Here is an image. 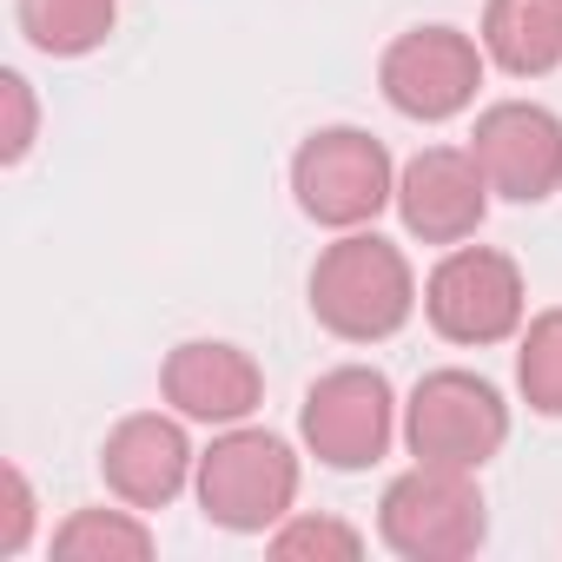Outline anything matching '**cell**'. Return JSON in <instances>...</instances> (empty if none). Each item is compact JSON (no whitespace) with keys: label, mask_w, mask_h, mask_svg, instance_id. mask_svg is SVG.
<instances>
[{"label":"cell","mask_w":562,"mask_h":562,"mask_svg":"<svg viewBox=\"0 0 562 562\" xmlns=\"http://www.w3.org/2000/svg\"><path fill=\"white\" fill-rule=\"evenodd\" d=\"M305 305H312L318 331H331L338 345H391L417 318L424 292H417L404 245H391L378 225H358L318 251V265L305 278Z\"/></svg>","instance_id":"cell-1"},{"label":"cell","mask_w":562,"mask_h":562,"mask_svg":"<svg viewBox=\"0 0 562 562\" xmlns=\"http://www.w3.org/2000/svg\"><path fill=\"white\" fill-rule=\"evenodd\" d=\"M299 483H305V457L292 437H278L265 424H225L212 430V443L199 450V516L225 536H271L299 509Z\"/></svg>","instance_id":"cell-2"},{"label":"cell","mask_w":562,"mask_h":562,"mask_svg":"<svg viewBox=\"0 0 562 562\" xmlns=\"http://www.w3.org/2000/svg\"><path fill=\"white\" fill-rule=\"evenodd\" d=\"M378 542L404 562H470L490 542V503L476 470L411 463L378 496Z\"/></svg>","instance_id":"cell-3"},{"label":"cell","mask_w":562,"mask_h":562,"mask_svg":"<svg viewBox=\"0 0 562 562\" xmlns=\"http://www.w3.org/2000/svg\"><path fill=\"white\" fill-rule=\"evenodd\" d=\"M424 325L457 351L509 345L529 325V285L522 265L503 245H450L424 278Z\"/></svg>","instance_id":"cell-4"},{"label":"cell","mask_w":562,"mask_h":562,"mask_svg":"<svg viewBox=\"0 0 562 562\" xmlns=\"http://www.w3.org/2000/svg\"><path fill=\"white\" fill-rule=\"evenodd\" d=\"M292 199L325 232L378 225L397 205V159L364 126H318L292 153Z\"/></svg>","instance_id":"cell-5"},{"label":"cell","mask_w":562,"mask_h":562,"mask_svg":"<svg viewBox=\"0 0 562 562\" xmlns=\"http://www.w3.org/2000/svg\"><path fill=\"white\" fill-rule=\"evenodd\" d=\"M509 443V397L463 364L424 371L404 397V450L417 463H450V470H483Z\"/></svg>","instance_id":"cell-6"},{"label":"cell","mask_w":562,"mask_h":562,"mask_svg":"<svg viewBox=\"0 0 562 562\" xmlns=\"http://www.w3.org/2000/svg\"><path fill=\"white\" fill-rule=\"evenodd\" d=\"M397 437H404V404H397V391L378 364H338V371L312 378V391L299 404L305 457L351 476V470L384 463Z\"/></svg>","instance_id":"cell-7"},{"label":"cell","mask_w":562,"mask_h":562,"mask_svg":"<svg viewBox=\"0 0 562 562\" xmlns=\"http://www.w3.org/2000/svg\"><path fill=\"white\" fill-rule=\"evenodd\" d=\"M490 74V54L476 34L463 27H404L384 54H378V93L397 120H417V126H443V120H463L476 106V87Z\"/></svg>","instance_id":"cell-8"},{"label":"cell","mask_w":562,"mask_h":562,"mask_svg":"<svg viewBox=\"0 0 562 562\" xmlns=\"http://www.w3.org/2000/svg\"><path fill=\"white\" fill-rule=\"evenodd\" d=\"M470 153L496 199L542 205L562 192V120L542 100H496L470 126Z\"/></svg>","instance_id":"cell-9"},{"label":"cell","mask_w":562,"mask_h":562,"mask_svg":"<svg viewBox=\"0 0 562 562\" xmlns=\"http://www.w3.org/2000/svg\"><path fill=\"white\" fill-rule=\"evenodd\" d=\"M199 476V450L186 437V417L179 411H133L106 430L100 443V483L113 503H133V509H166L192 490Z\"/></svg>","instance_id":"cell-10"},{"label":"cell","mask_w":562,"mask_h":562,"mask_svg":"<svg viewBox=\"0 0 562 562\" xmlns=\"http://www.w3.org/2000/svg\"><path fill=\"white\" fill-rule=\"evenodd\" d=\"M490 179L470 146H424L397 166V218L417 245H463L490 218Z\"/></svg>","instance_id":"cell-11"},{"label":"cell","mask_w":562,"mask_h":562,"mask_svg":"<svg viewBox=\"0 0 562 562\" xmlns=\"http://www.w3.org/2000/svg\"><path fill=\"white\" fill-rule=\"evenodd\" d=\"M159 404L179 411L186 424H205V430L251 424L265 411V371L232 338H186L159 364Z\"/></svg>","instance_id":"cell-12"},{"label":"cell","mask_w":562,"mask_h":562,"mask_svg":"<svg viewBox=\"0 0 562 562\" xmlns=\"http://www.w3.org/2000/svg\"><path fill=\"white\" fill-rule=\"evenodd\" d=\"M476 41L509 80H549L562 67V0H483Z\"/></svg>","instance_id":"cell-13"},{"label":"cell","mask_w":562,"mask_h":562,"mask_svg":"<svg viewBox=\"0 0 562 562\" xmlns=\"http://www.w3.org/2000/svg\"><path fill=\"white\" fill-rule=\"evenodd\" d=\"M21 41L47 60H87L113 41L120 0H14Z\"/></svg>","instance_id":"cell-14"},{"label":"cell","mask_w":562,"mask_h":562,"mask_svg":"<svg viewBox=\"0 0 562 562\" xmlns=\"http://www.w3.org/2000/svg\"><path fill=\"white\" fill-rule=\"evenodd\" d=\"M153 549H159V536H153L146 509H133V503H120V509L93 503V509H74L67 522H54L60 562H146Z\"/></svg>","instance_id":"cell-15"},{"label":"cell","mask_w":562,"mask_h":562,"mask_svg":"<svg viewBox=\"0 0 562 562\" xmlns=\"http://www.w3.org/2000/svg\"><path fill=\"white\" fill-rule=\"evenodd\" d=\"M516 391L536 417L562 424V305L536 312L516 331Z\"/></svg>","instance_id":"cell-16"},{"label":"cell","mask_w":562,"mask_h":562,"mask_svg":"<svg viewBox=\"0 0 562 562\" xmlns=\"http://www.w3.org/2000/svg\"><path fill=\"white\" fill-rule=\"evenodd\" d=\"M265 549L278 562H358L364 555V529H351L345 516H312V509H292L265 536Z\"/></svg>","instance_id":"cell-17"},{"label":"cell","mask_w":562,"mask_h":562,"mask_svg":"<svg viewBox=\"0 0 562 562\" xmlns=\"http://www.w3.org/2000/svg\"><path fill=\"white\" fill-rule=\"evenodd\" d=\"M0 106H8V133H0V166H21V159L34 153V139H41V100H34V87H27V74H21V67L0 74Z\"/></svg>","instance_id":"cell-18"},{"label":"cell","mask_w":562,"mask_h":562,"mask_svg":"<svg viewBox=\"0 0 562 562\" xmlns=\"http://www.w3.org/2000/svg\"><path fill=\"white\" fill-rule=\"evenodd\" d=\"M0 555H21L27 542H34V529H41V503H34V483H27V470L21 463H8L0 470Z\"/></svg>","instance_id":"cell-19"}]
</instances>
